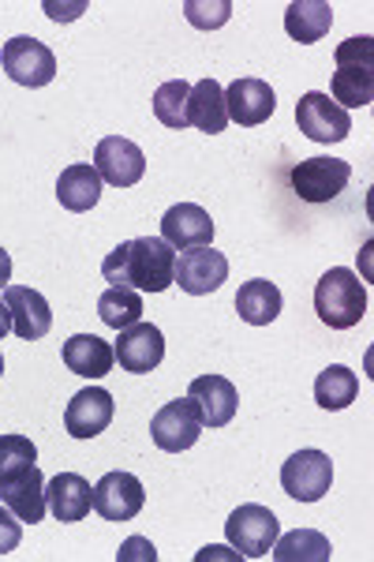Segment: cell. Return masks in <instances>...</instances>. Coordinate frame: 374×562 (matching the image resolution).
Instances as JSON below:
<instances>
[{
    "instance_id": "obj_1",
    "label": "cell",
    "mask_w": 374,
    "mask_h": 562,
    "mask_svg": "<svg viewBox=\"0 0 374 562\" xmlns=\"http://www.w3.org/2000/svg\"><path fill=\"white\" fill-rule=\"evenodd\" d=\"M102 278L135 293H166L177 278V248H169L161 237L127 240L102 262Z\"/></svg>"
},
{
    "instance_id": "obj_2",
    "label": "cell",
    "mask_w": 374,
    "mask_h": 562,
    "mask_svg": "<svg viewBox=\"0 0 374 562\" xmlns=\"http://www.w3.org/2000/svg\"><path fill=\"white\" fill-rule=\"evenodd\" d=\"M315 312L330 330H352L367 315V289L349 267H333L315 285Z\"/></svg>"
},
{
    "instance_id": "obj_3",
    "label": "cell",
    "mask_w": 374,
    "mask_h": 562,
    "mask_svg": "<svg viewBox=\"0 0 374 562\" xmlns=\"http://www.w3.org/2000/svg\"><path fill=\"white\" fill-rule=\"evenodd\" d=\"M225 537H229V543L240 551L243 559H262V555H270L273 540L281 537V521L270 506L248 503V506H240V510L229 514V521H225Z\"/></svg>"
},
{
    "instance_id": "obj_4",
    "label": "cell",
    "mask_w": 374,
    "mask_h": 562,
    "mask_svg": "<svg viewBox=\"0 0 374 562\" xmlns=\"http://www.w3.org/2000/svg\"><path fill=\"white\" fill-rule=\"evenodd\" d=\"M150 435L158 442V450L166 454H180V450H191L203 435V413L191 397H177V402L161 405L150 420Z\"/></svg>"
},
{
    "instance_id": "obj_5",
    "label": "cell",
    "mask_w": 374,
    "mask_h": 562,
    "mask_svg": "<svg viewBox=\"0 0 374 562\" xmlns=\"http://www.w3.org/2000/svg\"><path fill=\"white\" fill-rule=\"evenodd\" d=\"M333 484V461L322 450H296L281 465V487L296 503H318Z\"/></svg>"
},
{
    "instance_id": "obj_6",
    "label": "cell",
    "mask_w": 374,
    "mask_h": 562,
    "mask_svg": "<svg viewBox=\"0 0 374 562\" xmlns=\"http://www.w3.org/2000/svg\"><path fill=\"white\" fill-rule=\"evenodd\" d=\"M352 166L341 158H304L292 169V192L304 203H330L349 188Z\"/></svg>"
},
{
    "instance_id": "obj_7",
    "label": "cell",
    "mask_w": 374,
    "mask_h": 562,
    "mask_svg": "<svg viewBox=\"0 0 374 562\" xmlns=\"http://www.w3.org/2000/svg\"><path fill=\"white\" fill-rule=\"evenodd\" d=\"M296 124H299V132L315 143H341V139H349V132H352L349 109H341L330 94H322V90H307V94L299 98Z\"/></svg>"
},
{
    "instance_id": "obj_8",
    "label": "cell",
    "mask_w": 374,
    "mask_h": 562,
    "mask_svg": "<svg viewBox=\"0 0 374 562\" xmlns=\"http://www.w3.org/2000/svg\"><path fill=\"white\" fill-rule=\"evenodd\" d=\"M172 281L188 296H209L229 281V259H225V251H214V244L188 248L177 256V278Z\"/></svg>"
},
{
    "instance_id": "obj_9",
    "label": "cell",
    "mask_w": 374,
    "mask_h": 562,
    "mask_svg": "<svg viewBox=\"0 0 374 562\" xmlns=\"http://www.w3.org/2000/svg\"><path fill=\"white\" fill-rule=\"evenodd\" d=\"M0 60H4L8 79L20 87H45L57 76V57H53V49L38 38H26V34L23 38L4 42Z\"/></svg>"
},
{
    "instance_id": "obj_10",
    "label": "cell",
    "mask_w": 374,
    "mask_h": 562,
    "mask_svg": "<svg viewBox=\"0 0 374 562\" xmlns=\"http://www.w3.org/2000/svg\"><path fill=\"white\" fill-rule=\"evenodd\" d=\"M113 357H116V364L124 371H132V375H150V371L166 360V334L154 323L139 319L135 326L121 330V341L113 346Z\"/></svg>"
},
{
    "instance_id": "obj_11",
    "label": "cell",
    "mask_w": 374,
    "mask_h": 562,
    "mask_svg": "<svg viewBox=\"0 0 374 562\" xmlns=\"http://www.w3.org/2000/svg\"><path fill=\"white\" fill-rule=\"evenodd\" d=\"M94 169L105 184L132 188V184H139L146 173V158L132 139H124V135H105L94 147Z\"/></svg>"
},
{
    "instance_id": "obj_12",
    "label": "cell",
    "mask_w": 374,
    "mask_h": 562,
    "mask_svg": "<svg viewBox=\"0 0 374 562\" xmlns=\"http://www.w3.org/2000/svg\"><path fill=\"white\" fill-rule=\"evenodd\" d=\"M146 492L139 484V476L124 473V469H113L94 484V510L102 514L105 521H132L135 514L143 510Z\"/></svg>"
},
{
    "instance_id": "obj_13",
    "label": "cell",
    "mask_w": 374,
    "mask_h": 562,
    "mask_svg": "<svg viewBox=\"0 0 374 562\" xmlns=\"http://www.w3.org/2000/svg\"><path fill=\"white\" fill-rule=\"evenodd\" d=\"M113 394L102 386H87L64 409V428H68L71 439H94V435H102L113 424Z\"/></svg>"
},
{
    "instance_id": "obj_14",
    "label": "cell",
    "mask_w": 374,
    "mask_h": 562,
    "mask_svg": "<svg viewBox=\"0 0 374 562\" xmlns=\"http://www.w3.org/2000/svg\"><path fill=\"white\" fill-rule=\"evenodd\" d=\"M225 109H229V121L240 124V128H254V124H267L277 109V94L267 79H236V83L225 90Z\"/></svg>"
},
{
    "instance_id": "obj_15",
    "label": "cell",
    "mask_w": 374,
    "mask_h": 562,
    "mask_svg": "<svg viewBox=\"0 0 374 562\" xmlns=\"http://www.w3.org/2000/svg\"><path fill=\"white\" fill-rule=\"evenodd\" d=\"M0 503L15 514L23 525H38L45 518V476L38 465H26L15 476L0 480Z\"/></svg>"
},
{
    "instance_id": "obj_16",
    "label": "cell",
    "mask_w": 374,
    "mask_h": 562,
    "mask_svg": "<svg viewBox=\"0 0 374 562\" xmlns=\"http://www.w3.org/2000/svg\"><path fill=\"white\" fill-rule=\"evenodd\" d=\"M4 304H8V312H12V330H15V338L38 341V338H45V334H49L53 312H49V301H45L38 289L8 285V289H4Z\"/></svg>"
},
{
    "instance_id": "obj_17",
    "label": "cell",
    "mask_w": 374,
    "mask_h": 562,
    "mask_svg": "<svg viewBox=\"0 0 374 562\" xmlns=\"http://www.w3.org/2000/svg\"><path fill=\"white\" fill-rule=\"evenodd\" d=\"M45 506H49L53 518L64 525L83 521L87 514L94 510V487L79 473H57L45 484Z\"/></svg>"
},
{
    "instance_id": "obj_18",
    "label": "cell",
    "mask_w": 374,
    "mask_h": 562,
    "mask_svg": "<svg viewBox=\"0 0 374 562\" xmlns=\"http://www.w3.org/2000/svg\"><path fill=\"white\" fill-rule=\"evenodd\" d=\"M161 240L177 251L203 248V244L214 240V222H209V214L203 206L177 203V206H169L166 217H161Z\"/></svg>"
},
{
    "instance_id": "obj_19",
    "label": "cell",
    "mask_w": 374,
    "mask_h": 562,
    "mask_svg": "<svg viewBox=\"0 0 374 562\" xmlns=\"http://www.w3.org/2000/svg\"><path fill=\"white\" fill-rule=\"evenodd\" d=\"M188 397L199 405L203 424H209V428L233 424L236 405H240V394H236V386L225 375H199L195 383L188 386Z\"/></svg>"
},
{
    "instance_id": "obj_20",
    "label": "cell",
    "mask_w": 374,
    "mask_h": 562,
    "mask_svg": "<svg viewBox=\"0 0 374 562\" xmlns=\"http://www.w3.org/2000/svg\"><path fill=\"white\" fill-rule=\"evenodd\" d=\"M60 357H64V364H68V371H76V375H83V379H102L116 364L113 346L98 338V334H76V338H68Z\"/></svg>"
},
{
    "instance_id": "obj_21",
    "label": "cell",
    "mask_w": 374,
    "mask_h": 562,
    "mask_svg": "<svg viewBox=\"0 0 374 562\" xmlns=\"http://www.w3.org/2000/svg\"><path fill=\"white\" fill-rule=\"evenodd\" d=\"M188 124L206 135L229 128V109H225V90L217 79H203L188 94Z\"/></svg>"
},
{
    "instance_id": "obj_22",
    "label": "cell",
    "mask_w": 374,
    "mask_h": 562,
    "mask_svg": "<svg viewBox=\"0 0 374 562\" xmlns=\"http://www.w3.org/2000/svg\"><path fill=\"white\" fill-rule=\"evenodd\" d=\"M333 26V8L330 0H292L285 8V31L292 42L311 45L322 42Z\"/></svg>"
},
{
    "instance_id": "obj_23",
    "label": "cell",
    "mask_w": 374,
    "mask_h": 562,
    "mask_svg": "<svg viewBox=\"0 0 374 562\" xmlns=\"http://www.w3.org/2000/svg\"><path fill=\"white\" fill-rule=\"evenodd\" d=\"M57 199H60L64 211H71V214L94 211L98 199H102V177H98V169L87 166V161L68 166L57 180Z\"/></svg>"
},
{
    "instance_id": "obj_24",
    "label": "cell",
    "mask_w": 374,
    "mask_h": 562,
    "mask_svg": "<svg viewBox=\"0 0 374 562\" xmlns=\"http://www.w3.org/2000/svg\"><path fill=\"white\" fill-rule=\"evenodd\" d=\"M236 312L251 326H270L281 315V289L267 278L243 281L240 293H236Z\"/></svg>"
},
{
    "instance_id": "obj_25",
    "label": "cell",
    "mask_w": 374,
    "mask_h": 562,
    "mask_svg": "<svg viewBox=\"0 0 374 562\" xmlns=\"http://www.w3.org/2000/svg\"><path fill=\"white\" fill-rule=\"evenodd\" d=\"M270 555L277 562H330L333 559V548L322 532L315 529H296V532H285V537L273 540Z\"/></svg>"
},
{
    "instance_id": "obj_26",
    "label": "cell",
    "mask_w": 374,
    "mask_h": 562,
    "mask_svg": "<svg viewBox=\"0 0 374 562\" xmlns=\"http://www.w3.org/2000/svg\"><path fill=\"white\" fill-rule=\"evenodd\" d=\"M355 397H360V379L344 364H330L315 379V402L322 405V409H330V413L349 409Z\"/></svg>"
},
{
    "instance_id": "obj_27",
    "label": "cell",
    "mask_w": 374,
    "mask_h": 562,
    "mask_svg": "<svg viewBox=\"0 0 374 562\" xmlns=\"http://www.w3.org/2000/svg\"><path fill=\"white\" fill-rule=\"evenodd\" d=\"M98 315H102V323L113 326V330H127V326H135L143 319V296L127 285H109L102 293V301H98Z\"/></svg>"
},
{
    "instance_id": "obj_28",
    "label": "cell",
    "mask_w": 374,
    "mask_h": 562,
    "mask_svg": "<svg viewBox=\"0 0 374 562\" xmlns=\"http://www.w3.org/2000/svg\"><path fill=\"white\" fill-rule=\"evenodd\" d=\"M333 102L341 109H363L374 102V68H337L330 79Z\"/></svg>"
},
{
    "instance_id": "obj_29",
    "label": "cell",
    "mask_w": 374,
    "mask_h": 562,
    "mask_svg": "<svg viewBox=\"0 0 374 562\" xmlns=\"http://www.w3.org/2000/svg\"><path fill=\"white\" fill-rule=\"evenodd\" d=\"M188 94H191V83L184 79H169V83L158 87L154 94V116H158L166 128H188Z\"/></svg>"
},
{
    "instance_id": "obj_30",
    "label": "cell",
    "mask_w": 374,
    "mask_h": 562,
    "mask_svg": "<svg viewBox=\"0 0 374 562\" xmlns=\"http://www.w3.org/2000/svg\"><path fill=\"white\" fill-rule=\"evenodd\" d=\"M34 461H38V447L26 435H0V480L15 476Z\"/></svg>"
},
{
    "instance_id": "obj_31",
    "label": "cell",
    "mask_w": 374,
    "mask_h": 562,
    "mask_svg": "<svg viewBox=\"0 0 374 562\" xmlns=\"http://www.w3.org/2000/svg\"><path fill=\"white\" fill-rule=\"evenodd\" d=\"M184 15H188V23L203 26V31H217V26L229 23L233 4H229V0H217V4H203V0H184Z\"/></svg>"
},
{
    "instance_id": "obj_32",
    "label": "cell",
    "mask_w": 374,
    "mask_h": 562,
    "mask_svg": "<svg viewBox=\"0 0 374 562\" xmlns=\"http://www.w3.org/2000/svg\"><path fill=\"white\" fill-rule=\"evenodd\" d=\"M333 60H337V68H374V38L371 34H360V38L341 42Z\"/></svg>"
},
{
    "instance_id": "obj_33",
    "label": "cell",
    "mask_w": 374,
    "mask_h": 562,
    "mask_svg": "<svg viewBox=\"0 0 374 562\" xmlns=\"http://www.w3.org/2000/svg\"><path fill=\"white\" fill-rule=\"evenodd\" d=\"M20 540H23V521L0 503V555H12L20 548Z\"/></svg>"
},
{
    "instance_id": "obj_34",
    "label": "cell",
    "mask_w": 374,
    "mask_h": 562,
    "mask_svg": "<svg viewBox=\"0 0 374 562\" xmlns=\"http://www.w3.org/2000/svg\"><path fill=\"white\" fill-rule=\"evenodd\" d=\"M132 559L154 562V559H158V551H154V543H150V540H143V537H132V540L124 543L121 551H116V562H132Z\"/></svg>"
},
{
    "instance_id": "obj_35",
    "label": "cell",
    "mask_w": 374,
    "mask_h": 562,
    "mask_svg": "<svg viewBox=\"0 0 374 562\" xmlns=\"http://www.w3.org/2000/svg\"><path fill=\"white\" fill-rule=\"evenodd\" d=\"M83 8H87L83 0H79V4H71V8H68V4L60 8V4H53V0H45V12H49L53 20H57V23H60V20H76V15L83 12Z\"/></svg>"
},
{
    "instance_id": "obj_36",
    "label": "cell",
    "mask_w": 374,
    "mask_h": 562,
    "mask_svg": "<svg viewBox=\"0 0 374 562\" xmlns=\"http://www.w3.org/2000/svg\"><path fill=\"white\" fill-rule=\"evenodd\" d=\"M8 285H12V256L0 248V293H4Z\"/></svg>"
},
{
    "instance_id": "obj_37",
    "label": "cell",
    "mask_w": 374,
    "mask_h": 562,
    "mask_svg": "<svg viewBox=\"0 0 374 562\" xmlns=\"http://www.w3.org/2000/svg\"><path fill=\"white\" fill-rule=\"evenodd\" d=\"M195 559H199V562H206V559H240V555H229L225 548H203Z\"/></svg>"
},
{
    "instance_id": "obj_38",
    "label": "cell",
    "mask_w": 374,
    "mask_h": 562,
    "mask_svg": "<svg viewBox=\"0 0 374 562\" xmlns=\"http://www.w3.org/2000/svg\"><path fill=\"white\" fill-rule=\"evenodd\" d=\"M8 330H12V312H8V304L0 301V341L8 338Z\"/></svg>"
},
{
    "instance_id": "obj_39",
    "label": "cell",
    "mask_w": 374,
    "mask_h": 562,
    "mask_svg": "<svg viewBox=\"0 0 374 562\" xmlns=\"http://www.w3.org/2000/svg\"><path fill=\"white\" fill-rule=\"evenodd\" d=\"M0 375H4V357H0Z\"/></svg>"
}]
</instances>
